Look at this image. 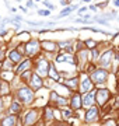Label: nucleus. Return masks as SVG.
<instances>
[{
  "label": "nucleus",
  "mask_w": 119,
  "mask_h": 126,
  "mask_svg": "<svg viewBox=\"0 0 119 126\" xmlns=\"http://www.w3.org/2000/svg\"><path fill=\"white\" fill-rule=\"evenodd\" d=\"M34 90H31V87H21L17 90V99L21 101L23 104H30L34 101Z\"/></svg>",
  "instance_id": "obj_1"
},
{
  "label": "nucleus",
  "mask_w": 119,
  "mask_h": 126,
  "mask_svg": "<svg viewBox=\"0 0 119 126\" xmlns=\"http://www.w3.org/2000/svg\"><path fill=\"white\" fill-rule=\"evenodd\" d=\"M49 67H50V64L46 62L45 58H38L37 63L34 64V70L37 72L38 76H41V77H45L49 74Z\"/></svg>",
  "instance_id": "obj_2"
},
{
  "label": "nucleus",
  "mask_w": 119,
  "mask_h": 126,
  "mask_svg": "<svg viewBox=\"0 0 119 126\" xmlns=\"http://www.w3.org/2000/svg\"><path fill=\"white\" fill-rule=\"evenodd\" d=\"M111 98V91L108 88H98L95 91V102L98 107H104Z\"/></svg>",
  "instance_id": "obj_3"
},
{
  "label": "nucleus",
  "mask_w": 119,
  "mask_h": 126,
  "mask_svg": "<svg viewBox=\"0 0 119 126\" xmlns=\"http://www.w3.org/2000/svg\"><path fill=\"white\" fill-rule=\"evenodd\" d=\"M92 88H94V83H92L91 77L83 74V76L80 77V86H78L80 93H83V94H87V93H90Z\"/></svg>",
  "instance_id": "obj_4"
},
{
  "label": "nucleus",
  "mask_w": 119,
  "mask_h": 126,
  "mask_svg": "<svg viewBox=\"0 0 119 126\" xmlns=\"http://www.w3.org/2000/svg\"><path fill=\"white\" fill-rule=\"evenodd\" d=\"M90 77H91L92 83H95V84H104L106 81V77H108V72H106L105 69H101V67L95 69Z\"/></svg>",
  "instance_id": "obj_5"
},
{
  "label": "nucleus",
  "mask_w": 119,
  "mask_h": 126,
  "mask_svg": "<svg viewBox=\"0 0 119 126\" xmlns=\"http://www.w3.org/2000/svg\"><path fill=\"white\" fill-rule=\"evenodd\" d=\"M39 49H41V44H39L38 41H35V39L28 41L27 44H25V55H27V56L34 58V56L38 53Z\"/></svg>",
  "instance_id": "obj_6"
},
{
  "label": "nucleus",
  "mask_w": 119,
  "mask_h": 126,
  "mask_svg": "<svg viewBox=\"0 0 119 126\" xmlns=\"http://www.w3.org/2000/svg\"><path fill=\"white\" fill-rule=\"evenodd\" d=\"M38 116H39L38 109H30L25 113V118H24V126H32L38 121Z\"/></svg>",
  "instance_id": "obj_7"
},
{
  "label": "nucleus",
  "mask_w": 119,
  "mask_h": 126,
  "mask_svg": "<svg viewBox=\"0 0 119 126\" xmlns=\"http://www.w3.org/2000/svg\"><path fill=\"white\" fill-rule=\"evenodd\" d=\"M112 50H106L104 55H101L100 58V66L101 69H109L111 67V62H112Z\"/></svg>",
  "instance_id": "obj_8"
},
{
  "label": "nucleus",
  "mask_w": 119,
  "mask_h": 126,
  "mask_svg": "<svg viewBox=\"0 0 119 126\" xmlns=\"http://www.w3.org/2000/svg\"><path fill=\"white\" fill-rule=\"evenodd\" d=\"M100 116V109L97 108V107H91V108H88V111L86 112V116H84V121L87 122V123H91V122H95Z\"/></svg>",
  "instance_id": "obj_9"
},
{
  "label": "nucleus",
  "mask_w": 119,
  "mask_h": 126,
  "mask_svg": "<svg viewBox=\"0 0 119 126\" xmlns=\"http://www.w3.org/2000/svg\"><path fill=\"white\" fill-rule=\"evenodd\" d=\"M30 86L34 91H38L39 88H42L44 86V80H42L41 76H38V74H32L31 79H30Z\"/></svg>",
  "instance_id": "obj_10"
},
{
  "label": "nucleus",
  "mask_w": 119,
  "mask_h": 126,
  "mask_svg": "<svg viewBox=\"0 0 119 126\" xmlns=\"http://www.w3.org/2000/svg\"><path fill=\"white\" fill-rule=\"evenodd\" d=\"M94 104H95V93L90 91V93L83 95V107L91 108V107H94Z\"/></svg>",
  "instance_id": "obj_11"
},
{
  "label": "nucleus",
  "mask_w": 119,
  "mask_h": 126,
  "mask_svg": "<svg viewBox=\"0 0 119 126\" xmlns=\"http://www.w3.org/2000/svg\"><path fill=\"white\" fill-rule=\"evenodd\" d=\"M63 86H66L69 90H77L78 88V77H70V79H64L63 80V83H62Z\"/></svg>",
  "instance_id": "obj_12"
},
{
  "label": "nucleus",
  "mask_w": 119,
  "mask_h": 126,
  "mask_svg": "<svg viewBox=\"0 0 119 126\" xmlns=\"http://www.w3.org/2000/svg\"><path fill=\"white\" fill-rule=\"evenodd\" d=\"M70 107H72V109H76V111H78L83 107V98L80 97V94L76 93L72 97V99H70Z\"/></svg>",
  "instance_id": "obj_13"
},
{
  "label": "nucleus",
  "mask_w": 119,
  "mask_h": 126,
  "mask_svg": "<svg viewBox=\"0 0 119 126\" xmlns=\"http://www.w3.org/2000/svg\"><path fill=\"white\" fill-rule=\"evenodd\" d=\"M27 70H31V60H30V59L23 60V62L15 67V73H17V74H23V73L27 72Z\"/></svg>",
  "instance_id": "obj_14"
},
{
  "label": "nucleus",
  "mask_w": 119,
  "mask_h": 126,
  "mask_svg": "<svg viewBox=\"0 0 119 126\" xmlns=\"http://www.w3.org/2000/svg\"><path fill=\"white\" fill-rule=\"evenodd\" d=\"M9 59L13 63H21L23 62V55L20 53L17 49H13V50H10L9 52Z\"/></svg>",
  "instance_id": "obj_15"
},
{
  "label": "nucleus",
  "mask_w": 119,
  "mask_h": 126,
  "mask_svg": "<svg viewBox=\"0 0 119 126\" xmlns=\"http://www.w3.org/2000/svg\"><path fill=\"white\" fill-rule=\"evenodd\" d=\"M49 77L52 79L53 81H58V83H63V79L60 77V74L58 73V70H56V67L53 66V64H50V67H49Z\"/></svg>",
  "instance_id": "obj_16"
},
{
  "label": "nucleus",
  "mask_w": 119,
  "mask_h": 126,
  "mask_svg": "<svg viewBox=\"0 0 119 126\" xmlns=\"http://www.w3.org/2000/svg\"><path fill=\"white\" fill-rule=\"evenodd\" d=\"M17 125V116L15 115H9L0 122V126H15Z\"/></svg>",
  "instance_id": "obj_17"
},
{
  "label": "nucleus",
  "mask_w": 119,
  "mask_h": 126,
  "mask_svg": "<svg viewBox=\"0 0 119 126\" xmlns=\"http://www.w3.org/2000/svg\"><path fill=\"white\" fill-rule=\"evenodd\" d=\"M41 48H42L44 50H48V52H53V50H56L58 45H56L55 42H50V41H45V42H42Z\"/></svg>",
  "instance_id": "obj_18"
},
{
  "label": "nucleus",
  "mask_w": 119,
  "mask_h": 126,
  "mask_svg": "<svg viewBox=\"0 0 119 126\" xmlns=\"http://www.w3.org/2000/svg\"><path fill=\"white\" fill-rule=\"evenodd\" d=\"M78 9V6L77 4H74V6H69V7H64L62 11H60L59 14V17H66V16H69V14H72L74 11V10H77Z\"/></svg>",
  "instance_id": "obj_19"
},
{
  "label": "nucleus",
  "mask_w": 119,
  "mask_h": 126,
  "mask_svg": "<svg viewBox=\"0 0 119 126\" xmlns=\"http://www.w3.org/2000/svg\"><path fill=\"white\" fill-rule=\"evenodd\" d=\"M0 77H1V80L3 81H11L13 80V77H14V74H13V72H7V70H3V72L0 73Z\"/></svg>",
  "instance_id": "obj_20"
},
{
  "label": "nucleus",
  "mask_w": 119,
  "mask_h": 126,
  "mask_svg": "<svg viewBox=\"0 0 119 126\" xmlns=\"http://www.w3.org/2000/svg\"><path fill=\"white\" fill-rule=\"evenodd\" d=\"M21 105H20V101H14L11 105H10V112H13V113H18L21 112Z\"/></svg>",
  "instance_id": "obj_21"
},
{
  "label": "nucleus",
  "mask_w": 119,
  "mask_h": 126,
  "mask_svg": "<svg viewBox=\"0 0 119 126\" xmlns=\"http://www.w3.org/2000/svg\"><path fill=\"white\" fill-rule=\"evenodd\" d=\"M10 91V86L7 81H3L1 80V86H0V95H4V94H9Z\"/></svg>",
  "instance_id": "obj_22"
},
{
  "label": "nucleus",
  "mask_w": 119,
  "mask_h": 126,
  "mask_svg": "<svg viewBox=\"0 0 119 126\" xmlns=\"http://www.w3.org/2000/svg\"><path fill=\"white\" fill-rule=\"evenodd\" d=\"M84 48H87V49H95V48H98L97 46V42L94 39H86L84 41Z\"/></svg>",
  "instance_id": "obj_23"
},
{
  "label": "nucleus",
  "mask_w": 119,
  "mask_h": 126,
  "mask_svg": "<svg viewBox=\"0 0 119 126\" xmlns=\"http://www.w3.org/2000/svg\"><path fill=\"white\" fill-rule=\"evenodd\" d=\"M55 118V111L53 109H50V108H46L45 109V121H52Z\"/></svg>",
  "instance_id": "obj_24"
},
{
  "label": "nucleus",
  "mask_w": 119,
  "mask_h": 126,
  "mask_svg": "<svg viewBox=\"0 0 119 126\" xmlns=\"http://www.w3.org/2000/svg\"><path fill=\"white\" fill-rule=\"evenodd\" d=\"M30 76H32V72H31V70H27V72H24L23 74L20 76V80H21V81H27V80L31 79Z\"/></svg>",
  "instance_id": "obj_25"
},
{
  "label": "nucleus",
  "mask_w": 119,
  "mask_h": 126,
  "mask_svg": "<svg viewBox=\"0 0 119 126\" xmlns=\"http://www.w3.org/2000/svg\"><path fill=\"white\" fill-rule=\"evenodd\" d=\"M50 13H52V10H46V9H39L37 11V14H39V16H45V17L50 16Z\"/></svg>",
  "instance_id": "obj_26"
},
{
  "label": "nucleus",
  "mask_w": 119,
  "mask_h": 126,
  "mask_svg": "<svg viewBox=\"0 0 119 126\" xmlns=\"http://www.w3.org/2000/svg\"><path fill=\"white\" fill-rule=\"evenodd\" d=\"M91 58H92V60H94V62H95V60H98V58H101L100 56V50H98V48H95V49H92L91 50Z\"/></svg>",
  "instance_id": "obj_27"
},
{
  "label": "nucleus",
  "mask_w": 119,
  "mask_h": 126,
  "mask_svg": "<svg viewBox=\"0 0 119 126\" xmlns=\"http://www.w3.org/2000/svg\"><path fill=\"white\" fill-rule=\"evenodd\" d=\"M67 102H69V101H67L66 98H63V97H59V98H58V101H56V104H58V105H60V107L67 105Z\"/></svg>",
  "instance_id": "obj_28"
},
{
  "label": "nucleus",
  "mask_w": 119,
  "mask_h": 126,
  "mask_svg": "<svg viewBox=\"0 0 119 126\" xmlns=\"http://www.w3.org/2000/svg\"><path fill=\"white\" fill-rule=\"evenodd\" d=\"M13 67V62H11V60H6L4 62V64H3V69H4V70H7V69H11Z\"/></svg>",
  "instance_id": "obj_29"
},
{
  "label": "nucleus",
  "mask_w": 119,
  "mask_h": 126,
  "mask_svg": "<svg viewBox=\"0 0 119 126\" xmlns=\"http://www.w3.org/2000/svg\"><path fill=\"white\" fill-rule=\"evenodd\" d=\"M62 115H63V118H66V119H67V118H70L72 115H73V112H72L70 109H64L63 112H62Z\"/></svg>",
  "instance_id": "obj_30"
},
{
  "label": "nucleus",
  "mask_w": 119,
  "mask_h": 126,
  "mask_svg": "<svg viewBox=\"0 0 119 126\" xmlns=\"http://www.w3.org/2000/svg\"><path fill=\"white\" fill-rule=\"evenodd\" d=\"M104 126H118V125H116L114 121H106L105 123H104Z\"/></svg>",
  "instance_id": "obj_31"
},
{
  "label": "nucleus",
  "mask_w": 119,
  "mask_h": 126,
  "mask_svg": "<svg viewBox=\"0 0 119 126\" xmlns=\"http://www.w3.org/2000/svg\"><path fill=\"white\" fill-rule=\"evenodd\" d=\"M87 11V7H81V9H78L77 10V14H80V16H83V14Z\"/></svg>",
  "instance_id": "obj_32"
},
{
  "label": "nucleus",
  "mask_w": 119,
  "mask_h": 126,
  "mask_svg": "<svg viewBox=\"0 0 119 126\" xmlns=\"http://www.w3.org/2000/svg\"><path fill=\"white\" fill-rule=\"evenodd\" d=\"M60 4H62V6H67V7H69L70 1H69V0H60Z\"/></svg>",
  "instance_id": "obj_33"
},
{
  "label": "nucleus",
  "mask_w": 119,
  "mask_h": 126,
  "mask_svg": "<svg viewBox=\"0 0 119 126\" xmlns=\"http://www.w3.org/2000/svg\"><path fill=\"white\" fill-rule=\"evenodd\" d=\"M34 6H35V4H34V1H32V0H28V1H27V7H34Z\"/></svg>",
  "instance_id": "obj_34"
},
{
  "label": "nucleus",
  "mask_w": 119,
  "mask_h": 126,
  "mask_svg": "<svg viewBox=\"0 0 119 126\" xmlns=\"http://www.w3.org/2000/svg\"><path fill=\"white\" fill-rule=\"evenodd\" d=\"M20 10H21V11H23V13H28V9H27V7H23V6H21V7H20Z\"/></svg>",
  "instance_id": "obj_35"
},
{
  "label": "nucleus",
  "mask_w": 119,
  "mask_h": 126,
  "mask_svg": "<svg viewBox=\"0 0 119 126\" xmlns=\"http://www.w3.org/2000/svg\"><path fill=\"white\" fill-rule=\"evenodd\" d=\"M90 10H92V11H97V6H95V4H91V6H90Z\"/></svg>",
  "instance_id": "obj_36"
},
{
  "label": "nucleus",
  "mask_w": 119,
  "mask_h": 126,
  "mask_svg": "<svg viewBox=\"0 0 119 126\" xmlns=\"http://www.w3.org/2000/svg\"><path fill=\"white\" fill-rule=\"evenodd\" d=\"M114 6H116V7H119V0H114Z\"/></svg>",
  "instance_id": "obj_37"
},
{
  "label": "nucleus",
  "mask_w": 119,
  "mask_h": 126,
  "mask_svg": "<svg viewBox=\"0 0 119 126\" xmlns=\"http://www.w3.org/2000/svg\"><path fill=\"white\" fill-rule=\"evenodd\" d=\"M84 3H91V0H83Z\"/></svg>",
  "instance_id": "obj_38"
},
{
  "label": "nucleus",
  "mask_w": 119,
  "mask_h": 126,
  "mask_svg": "<svg viewBox=\"0 0 119 126\" xmlns=\"http://www.w3.org/2000/svg\"><path fill=\"white\" fill-rule=\"evenodd\" d=\"M1 53H3V50L0 49V59H1Z\"/></svg>",
  "instance_id": "obj_39"
},
{
  "label": "nucleus",
  "mask_w": 119,
  "mask_h": 126,
  "mask_svg": "<svg viewBox=\"0 0 119 126\" xmlns=\"http://www.w3.org/2000/svg\"><path fill=\"white\" fill-rule=\"evenodd\" d=\"M34 1H42V0H34Z\"/></svg>",
  "instance_id": "obj_40"
},
{
  "label": "nucleus",
  "mask_w": 119,
  "mask_h": 126,
  "mask_svg": "<svg viewBox=\"0 0 119 126\" xmlns=\"http://www.w3.org/2000/svg\"><path fill=\"white\" fill-rule=\"evenodd\" d=\"M69 1H72V0H69Z\"/></svg>",
  "instance_id": "obj_41"
},
{
  "label": "nucleus",
  "mask_w": 119,
  "mask_h": 126,
  "mask_svg": "<svg viewBox=\"0 0 119 126\" xmlns=\"http://www.w3.org/2000/svg\"><path fill=\"white\" fill-rule=\"evenodd\" d=\"M118 126H119V123H118Z\"/></svg>",
  "instance_id": "obj_42"
}]
</instances>
